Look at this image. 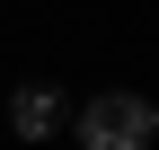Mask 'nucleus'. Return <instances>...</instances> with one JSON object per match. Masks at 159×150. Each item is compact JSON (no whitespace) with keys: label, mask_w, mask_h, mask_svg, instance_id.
<instances>
[{"label":"nucleus","mask_w":159,"mask_h":150,"mask_svg":"<svg viewBox=\"0 0 159 150\" xmlns=\"http://www.w3.org/2000/svg\"><path fill=\"white\" fill-rule=\"evenodd\" d=\"M71 133H80V150H150L159 141V106L133 97V88H106V97H89L71 115Z\"/></svg>","instance_id":"1"},{"label":"nucleus","mask_w":159,"mask_h":150,"mask_svg":"<svg viewBox=\"0 0 159 150\" xmlns=\"http://www.w3.org/2000/svg\"><path fill=\"white\" fill-rule=\"evenodd\" d=\"M9 124H18V141H53V133L71 124V97L44 88V80H27V88L9 97Z\"/></svg>","instance_id":"2"}]
</instances>
